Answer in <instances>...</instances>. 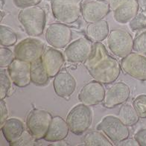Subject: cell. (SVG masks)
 I'll return each mask as SVG.
<instances>
[{"instance_id": "d6a6232c", "label": "cell", "mask_w": 146, "mask_h": 146, "mask_svg": "<svg viewBox=\"0 0 146 146\" xmlns=\"http://www.w3.org/2000/svg\"><path fill=\"white\" fill-rule=\"evenodd\" d=\"M134 139L139 146H146V128H142L137 131L134 135Z\"/></svg>"}, {"instance_id": "f1b7e54d", "label": "cell", "mask_w": 146, "mask_h": 146, "mask_svg": "<svg viewBox=\"0 0 146 146\" xmlns=\"http://www.w3.org/2000/svg\"><path fill=\"white\" fill-rule=\"evenodd\" d=\"M133 50L139 54H146V31H142L135 37Z\"/></svg>"}, {"instance_id": "44dd1931", "label": "cell", "mask_w": 146, "mask_h": 146, "mask_svg": "<svg viewBox=\"0 0 146 146\" xmlns=\"http://www.w3.org/2000/svg\"><path fill=\"white\" fill-rule=\"evenodd\" d=\"M86 34L87 37L92 42H99L104 40L110 34L108 21L102 19L95 23H89L86 29Z\"/></svg>"}, {"instance_id": "cb8c5ba5", "label": "cell", "mask_w": 146, "mask_h": 146, "mask_svg": "<svg viewBox=\"0 0 146 146\" xmlns=\"http://www.w3.org/2000/svg\"><path fill=\"white\" fill-rule=\"evenodd\" d=\"M118 117L125 125L128 127L133 126L138 122L139 116L137 114L133 106L130 104H124L120 108Z\"/></svg>"}, {"instance_id": "f546056e", "label": "cell", "mask_w": 146, "mask_h": 146, "mask_svg": "<svg viewBox=\"0 0 146 146\" xmlns=\"http://www.w3.org/2000/svg\"><path fill=\"white\" fill-rule=\"evenodd\" d=\"M146 27V17L143 14H137L130 22V28L132 30H139Z\"/></svg>"}, {"instance_id": "7a4b0ae2", "label": "cell", "mask_w": 146, "mask_h": 146, "mask_svg": "<svg viewBox=\"0 0 146 146\" xmlns=\"http://www.w3.org/2000/svg\"><path fill=\"white\" fill-rule=\"evenodd\" d=\"M18 20L29 36H40L46 26V12L38 5L22 8L18 14Z\"/></svg>"}, {"instance_id": "9c48e42d", "label": "cell", "mask_w": 146, "mask_h": 146, "mask_svg": "<svg viewBox=\"0 0 146 146\" xmlns=\"http://www.w3.org/2000/svg\"><path fill=\"white\" fill-rule=\"evenodd\" d=\"M93 45L92 41L87 37L75 40L65 48V59L71 63H84L92 54Z\"/></svg>"}, {"instance_id": "d4e9b609", "label": "cell", "mask_w": 146, "mask_h": 146, "mask_svg": "<svg viewBox=\"0 0 146 146\" xmlns=\"http://www.w3.org/2000/svg\"><path fill=\"white\" fill-rule=\"evenodd\" d=\"M17 42V34L11 28L5 25H0V44L1 46L10 47Z\"/></svg>"}, {"instance_id": "ffe728a7", "label": "cell", "mask_w": 146, "mask_h": 146, "mask_svg": "<svg viewBox=\"0 0 146 146\" xmlns=\"http://www.w3.org/2000/svg\"><path fill=\"white\" fill-rule=\"evenodd\" d=\"M139 2L137 0H128L113 11V18L121 24L130 23L138 14Z\"/></svg>"}, {"instance_id": "7c38bea8", "label": "cell", "mask_w": 146, "mask_h": 146, "mask_svg": "<svg viewBox=\"0 0 146 146\" xmlns=\"http://www.w3.org/2000/svg\"><path fill=\"white\" fill-rule=\"evenodd\" d=\"M31 64L21 60L14 59L8 67V72L11 81L18 87H25L31 82Z\"/></svg>"}, {"instance_id": "484cf974", "label": "cell", "mask_w": 146, "mask_h": 146, "mask_svg": "<svg viewBox=\"0 0 146 146\" xmlns=\"http://www.w3.org/2000/svg\"><path fill=\"white\" fill-rule=\"evenodd\" d=\"M11 78L8 72L2 69L0 72V99L3 100L8 96V93L11 87Z\"/></svg>"}, {"instance_id": "6da1fadb", "label": "cell", "mask_w": 146, "mask_h": 146, "mask_svg": "<svg viewBox=\"0 0 146 146\" xmlns=\"http://www.w3.org/2000/svg\"><path fill=\"white\" fill-rule=\"evenodd\" d=\"M84 64L94 80L104 84L115 82L121 73L119 61L110 55L101 42L93 45L92 54Z\"/></svg>"}, {"instance_id": "8fae6325", "label": "cell", "mask_w": 146, "mask_h": 146, "mask_svg": "<svg viewBox=\"0 0 146 146\" xmlns=\"http://www.w3.org/2000/svg\"><path fill=\"white\" fill-rule=\"evenodd\" d=\"M121 68L126 74L139 81H146V57L131 52L122 58Z\"/></svg>"}, {"instance_id": "1f68e13d", "label": "cell", "mask_w": 146, "mask_h": 146, "mask_svg": "<svg viewBox=\"0 0 146 146\" xmlns=\"http://www.w3.org/2000/svg\"><path fill=\"white\" fill-rule=\"evenodd\" d=\"M8 110L5 102L4 99L0 102V126L4 124L5 121L8 119Z\"/></svg>"}, {"instance_id": "277c9868", "label": "cell", "mask_w": 146, "mask_h": 146, "mask_svg": "<svg viewBox=\"0 0 146 146\" xmlns=\"http://www.w3.org/2000/svg\"><path fill=\"white\" fill-rule=\"evenodd\" d=\"M52 11L58 22L71 24L81 16V2L80 0H52Z\"/></svg>"}, {"instance_id": "3957f363", "label": "cell", "mask_w": 146, "mask_h": 146, "mask_svg": "<svg viewBox=\"0 0 146 146\" xmlns=\"http://www.w3.org/2000/svg\"><path fill=\"white\" fill-rule=\"evenodd\" d=\"M84 104H78L69 111L66 122L69 131L76 135H81L88 130L92 125V113L90 108Z\"/></svg>"}, {"instance_id": "2e32d148", "label": "cell", "mask_w": 146, "mask_h": 146, "mask_svg": "<svg viewBox=\"0 0 146 146\" xmlns=\"http://www.w3.org/2000/svg\"><path fill=\"white\" fill-rule=\"evenodd\" d=\"M77 83L75 78L68 72H60L54 78L53 87L57 96L69 98L75 92Z\"/></svg>"}, {"instance_id": "4fadbf2b", "label": "cell", "mask_w": 146, "mask_h": 146, "mask_svg": "<svg viewBox=\"0 0 146 146\" xmlns=\"http://www.w3.org/2000/svg\"><path fill=\"white\" fill-rule=\"evenodd\" d=\"M105 90L102 83L92 81L85 84L78 93L79 101L87 106H94L103 102Z\"/></svg>"}, {"instance_id": "d590c367", "label": "cell", "mask_w": 146, "mask_h": 146, "mask_svg": "<svg viewBox=\"0 0 146 146\" xmlns=\"http://www.w3.org/2000/svg\"><path fill=\"white\" fill-rule=\"evenodd\" d=\"M5 3V0H1V10L2 9V8H3V6H4Z\"/></svg>"}, {"instance_id": "8992f818", "label": "cell", "mask_w": 146, "mask_h": 146, "mask_svg": "<svg viewBox=\"0 0 146 146\" xmlns=\"http://www.w3.org/2000/svg\"><path fill=\"white\" fill-rule=\"evenodd\" d=\"M52 119L53 117L49 112L44 110H32L26 119L27 128L31 137L36 140L44 139Z\"/></svg>"}, {"instance_id": "d6986e66", "label": "cell", "mask_w": 146, "mask_h": 146, "mask_svg": "<svg viewBox=\"0 0 146 146\" xmlns=\"http://www.w3.org/2000/svg\"><path fill=\"white\" fill-rule=\"evenodd\" d=\"M1 130L5 139L10 144L17 143L24 133L23 121L17 118L8 119L1 126Z\"/></svg>"}, {"instance_id": "e0dca14e", "label": "cell", "mask_w": 146, "mask_h": 146, "mask_svg": "<svg viewBox=\"0 0 146 146\" xmlns=\"http://www.w3.org/2000/svg\"><path fill=\"white\" fill-rule=\"evenodd\" d=\"M65 57L58 49L49 48L42 56V61L49 78H54L60 72Z\"/></svg>"}, {"instance_id": "7402d4cb", "label": "cell", "mask_w": 146, "mask_h": 146, "mask_svg": "<svg viewBox=\"0 0 146 146\" xmlns=\"http://www.w3.org/2000/svg\"><path fill=\"white\" fill-rule=\"evenodd\" d=\"M49 78H50L48 77L42 64V58L31 63V79L34 84L36 86H45L48 83Z\"/></svg>"}, {"instance_id": "e575fe53", "label": "cell", "mask_w": 146, "mask_h": 146, "mask_svg": "<svg viewBox=\"0 0 146 146\" xmlns=\"http://www.w3.org/2000/svg\"><path fill=\"white\" fill-rule=\"evenodd\" d=\"M118 145H139L138 142L136 139H125L118 143Z\"/></svg>"}, {"instance_id": "ba28073f", "label": "cell", "mask_w": 146, "mask_h": 146, "mask_svg": "<svg viewBox=\"0 0 146 146\" xmlns=\"http://www.w3.org/2000/svg\"><path fill=\"white\" fill-rule=\"evenodd\" d=\"M110 52L119 58H125L132 52L133 39L129 32L122 29H113L110 31L107 40Z\"/></svg>"}, {"instance_id": "5bb4252c", "label": "cell", "mask_w": 146, "mask_h": 146, "mask_svg": "<svg viewBox=\"0 0 146 146\" xmlns=\"http://www.w3.org/2000/svg\"><path fill=\"white\" fill-rule=\"evenodd\" d=\"M131 95L130 87L124 82L115 83L105 92L104 106L111 109L127 102Z\"/></svg>"}, {"instance_id": "ac0fdd59", "label": "cell", "mask_w": 146, "mask_h": 146, "mask_svg": "<svg viewBox=\"0 0 146 146\" xmlns=\"http://www.w3.org/2000/svg\"><path fill=\"white\" fill-rule=\"evenodd\" d=\"M69 127L66 120L60 116L53 117L44 139L47 142H55L64 140L67 137Z\"/></svg>"}, {"instance_id": "836d02e7", "label": "cell", "mask_w": 146, "mask_h": 146, "mask_svg": "<svg viewBox=\"0 0 146 146\" xmlns=\"http://www.w3.org/2000/svg\"><path fill=\"white\" fill-rule=\"evenodd\" d=\"M127 1L128 0H108V4H109L110 10L113 11L116 8H119V6L125 4Z\"/></svg>"}, {"instance_id": "603a6c76", "label": "cell", "mask_w": 146, "mask_h": 146, "mask_svg": "<svg viewBox=\"0 0 146 146\" xmlns=\"http://www.w3.org/2000/svg\"><path fill=\"white\" fill-rule=\"evenodd\" d=\"M100 131H90L83 138V143L87 146H112L113 144Z\"/></svg>"}, {"instance_id": "52a82bcc", "label": "cell", "mask_w": 146, "mask_h": 146, "mask_svg": "<svg viewBox=\"0 0 146 146\" xmlns=\"http://www.w3.org/2000/svg\"><path fill=\"white\" fill-rule=\"evenodd\" d=\"M44 42L40 40L35 37H29L16 45L14 53L16 59L31 64L42 58L44 53Z\"/></svg>"}, {"instance_id": "4dcf8cb0", "label": "cell", "mask_w": 146, "mask_h": 146, "mask_svg": "<svg viewBox=\"0 0 146 146\" xmlns=\"http://www.w3.org/2000/svg\"><path fill=\"white\" fill-rule=\"evenodd\" d=\"M42 0H13L14 4L17 8H21V9L30 7V6L37 5Z\"/></svg>"}, {"instance_id": "30bf717a", "label": "cell", "mask_w": 146, "mask_h": 146, "mask_svg": "<svg viewBox=\"0 0 146 146\" xmlns=\"http://www.w3.org/2000/svg\"><path fill=\"white\" fill-rule=\"evenodd\" d=\"M46 40L56 48H64L69 44L72 39L71 29L64 23H52L46 29Z\"/></svg>"}, {"instance_id": "9a60e30c", "label": "cell", "mask_w": 146, "mask_h": 146, "mask_svg": "<svg viewBox=\"0 0 146 146\" xmlns=\"http://www.w3.org/2000/svg\"><path fill=\"white\" fill-rule=\"evenodd\" d=\"M110 11L108 2L102 0H92L83 5L81 14L87 23H92L104 19Z\"/></svg>"}, {"instance_id": "4316f807", "label": "cell", "mask_w": 146, "mask_h": 146, "mask_svg": "<svg viewBox=\"0 0 146 146\" xmlns=\"http://www.w3.org/2000/svg\"><path fill=\"white\" fill-rule=\"evenodd\" d=\"M15 59L14 53L7 47L1 46L0 48V67H8Z\"/></svg>"}, {"instance_id": "83f0119b", "label": "cell", "mask_w": 146, "mask_h": 146, "mask_svg": "<svg viewBox=\"0 0 146 146\" xmlns=\"http://www.w3.org/2000/svg\"><path fill=\"white\" fill-rule=\"evenodd\" d=\"M133 106L139 118H146V95H139L133 102Z\"/></svg>"}, {"instance_id": "5b68a950", "label": "cell", "mask_w": 146, "mask_h": 146, "mask_svg": "<svg viewBox=\"0 0 146 146\" xmlns=\"http://www.w3.org/2000/svg\"><path fill=\"white\" fill-rule=\"evenodd\" d=\"M97 131H102L114 143H119L128 139L130 135L128 126L115 115H106L96 126Z\"/></svg>"}]
</instances>
